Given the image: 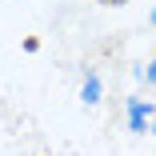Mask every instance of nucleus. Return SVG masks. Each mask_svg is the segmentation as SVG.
I'll use <instances>...</instances> for the list:
<instances>
[{"label":"nucleus","mask_w":156,"mask_h":156,"mask_svg":"<svg viewBox=\"0 0 156 156\" xmlns=\"http://www.w3.org/2000/svg\"><path fill=\"white\" fill-rule=\"evenodd\" d=\"M152 116H156V104L152 100H140V96L128 100V128L132 132H148V120Z\"/></svg>","instance_id":"nucleus-1"},{"label":"nucleus","mask_w":156,"mask_h":156,"mask_svg":"<svg viewBox=\"0 0 156 156\" xmlns=\"http://www.w3.org/2000/svg\"><path fill=\"white\" fill-rule=\"evenodd\" d=\"M80 100H84V104H100V76H96V72H84Z\"/></svg>","instance_id":"nucleus-2"},{"label":"nucleus","mask_w":156,"mask_h":156,"mask_svg":"<svg viewBox=\"0 0 156 156\" xmlns=\"http://www.w3.org/2000/svg\"><path fill=\"white\" fill-rule=\"evenodd\" d=\"M136 76H140V80H148V84H156V56H152V64H148L144 72H136Z\"/></svg>","instance_id":"nucleus-3"},{"label":"nucleus","mask_w":156,"mask_h":156,"mask_svg":"<svg viewBox=\"0 0 156 156\" xmlns=\"http://www.w3.org/2000/svg\"><path fill=\"white\" fill-rule=\"evenodd\" d=\"M148 132H152V136H156V120H152V124H148Z\"/></svg>","instance_id":"nucleus-4"},{"label":"nucleus","mask_w":156,"mask_h":156,"mask_svg":"<svg viewBox=\"0 0 156 156\" xmlns=\"http://www.w3.org/2000/svg\"><path fill=\"white\" fill-rule=\"evenodd\" d=\"M104 4H124V0H104Z\"/></svg>","instance_id":"nucleus-5"},{"label":"nucleus","mask_w":156,"mask_h":156,"mask_svg":"<svg viewBox=\"0 0 156 156\" xmlns=\"http://www.w3.org/2000/svg\"><path fill=\"white\" fill-rule=\"evenodd\" d=\"M152 24H156V8H152Z\"/></svg>","instance_id":"nucleus-6"}]
</instances>
